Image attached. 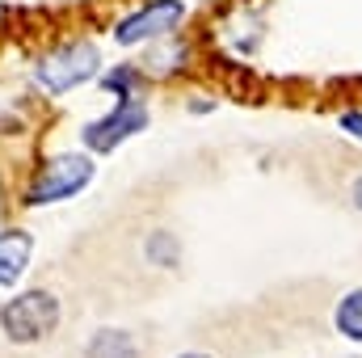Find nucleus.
Segmentation results:
<instances>
[{"label":"nucleus","instance_id":"nucleus-10","mask_svg":"<svg viewBox=\"0 0 362 358\" xmlns=\"http://www.w3.org/2000/svg\"><path fill=\"white\" fill-rule=\"evenodd\" d=\"M135 76H139L135 68H118L114 76H105V89L114 93V97H135V93H131V85H135Z\"/></svg>","mask_w":362,"mask_h":358},{"label":"nucleus","instance_id":"nucleus-4","mask_svg":"<svg viewBox=\"0 0 362 358\" xmlns=\"http://www.w3.org/2000/svg\"><path fill=\"white\" fill-rule=\"evenodd\" d=\"M144 127H148V105L139 97H118L114 114H105L101 122L85 127V144H89L93 152H114L127 135H135Z\"/></svg>","mask_w":362,"mask_h":358},{"label":"nucleus","instance_id":"nucleus-6","mask_svg":"<svg viewBox=\"0 0 362 358\" xmlns=\"http://www.w3.org/2000/svg\"><path fill=\"white\" fill-rule=\"evenodd\" d=\"M30 249H34V241H30L25 232H17V228L0 232V287H13V282L25 274Z\"/></svg>","mask_w":362,"mask_h":358},{"label":"nucleus","instance_id":"nucleus-2","mask_svg":"<svg viewBox=\"0 0 362 358\" xmlns=\"http://www.w3.org/2000/svg\"><path fill=\"white\" fill-rule=\"evenodd\" d=\"M89 181H93V161L89 156H55V161L38 165V173H34V181H30L25 202H30V207L64 202V198L81 194Z\"/></svg>","mask_w":362,"mask_h":358},{"label":"nucleus","instance_id":"nucleus-8","mask_svg":"<svg viewBox=\"0 0 362 358\" xmlns=\"http://www.w3.org/2000/svg\"><path fill=\"white\" fill-rule=\"evenodd\" d=\"M337 333H346V337H354V342H362V287L358 291H350L341 304H337Z\"/></svg>","mask_w":362,"mask_h":358},{"label":"nucleus","instance_id":"nucleus-1","mask_svg":"<svg viewBox=\"0 0 362 358\" xmlns=\"http://www.w3.org/2000/svg\"><path fill=\"white\" fill-rule=\"evenodd\" d=\"M55 325H59V299L51 291H25V295L8 299L0 308V329L17 346H30V342L51 337Z\"/></svg>","mask_w":362,"mask_h":358},{"label":"nucleus","instance_id":"nucleus-3","mask_svg":"<svg viewBox=\"0 0 362 358\" xmlns=\"http://www.w3.org/2000/svg\"><path fill=\"white\" fill-rule=\"evenodd\" d=\"M93 72H97V51H93L89 42L59 47V51H51V55L38 64V81L47 85V93L76 89L81 81H89Z\"/></svg>","mask_w":362,"mask_h":358},{"label":"nucleus","instance_id":"nucleus-13","mask_svg":"<svg viewBox=\"0 0 362 358\" xmlns=\"http://www.w3.org/2000/svg\"><path fill=\"white\" fill-rule=\"evenodd\" d=\"M181 358H206V354H181Z\"/></svg>","mask_w":362,"mask_h":358},{"label":"nucleus","instance_id":"nucleus-12","mask_svg":"<svg viewBox=\"0 0 362 358\" xmlns=\"http://www.w3.org/2000/svg\"><path fill=\"white\" fill-rule=\"evenodd\" d=\"M350 194H354V207H358V211H362V178L354 181V190H350Z\"/></svg>","mask_w":362,"mask_h":358},{"label":"nucleus","instance_id":"nucleus-5","mask_svg":"<svg viewBox=\"0 0 362 358\" xmlns=\"http://www.w3.org/2000/svg\"><path fill=\"white\" fill-rule=\"evenodd\" d=\"M181 17H185V4L181 0H152L148 8H139L135 17H127L114 30V38L122 47H135V42H148V38H165V34L177 30Z\"/></svg>","mask_w":362,"mask_h":358},{"label":"nucleus","instance_id":"nucleus-11","mask_svg":"<svg viewBox=\"0 0 362 358\" xmlns=\"http://www.w3.org/2000/svg\"><path fill=\"white\" fill-rule=\"evenodd\" d=\"M341 127H346L350 135H358V139H362V114H346V118H341Z\"/></svg>","mask_w":362,"mask_h":358},{"label":"nucleus","instance_id":"nucleus-7","mask_svg":"<svg viewBox=\"0 0 362 358\" xmlns=\"http://www.w3.org/2000/svg\"><path fill=\"white\" fill-rule=\"evenodd\" d=\"M85 358H135V337L122 329H101V333H93Z\"/></svg>","mask_w":362,"mask_h":358},{"label":"nucleus","instance_id":"nucleus-9","mask_svg":"<svg viewBox=\"0 0 362 358\" xmlns=\"http://www.w3.org/2000/svg\"><path fill=\"white\" fill-rule=\"evenodd\" d=\"M148 253H152L160 266H173V262H177V241H173L169 232H156L152 245H148Z\"/></svg>","mask_w":362,"mask_h":358}]
</instances>
